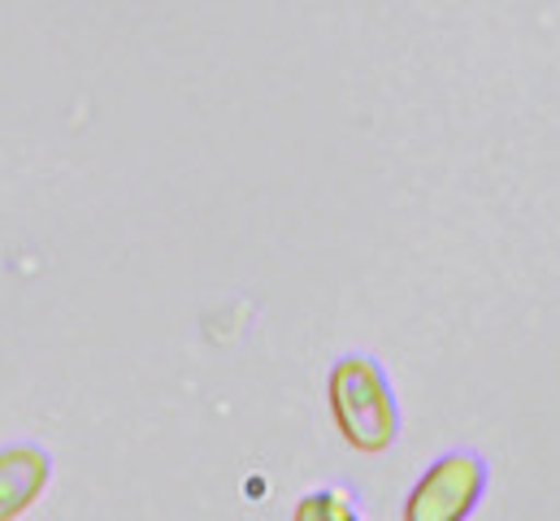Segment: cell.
I'll return each mask as SVG.
<instances>
[{"mask_svg": "<svg viewBox=\"0 0 560 521\" xmlns=\"http://www.w3.org/2000/svg\"><path fill=\"white\" fill-rule=\"evenodd\" d=\"M330 413L339 435L357 452H383L396 443L400 413L387 387V374L374 357H343L330 370Z\"/></svg>", "mask_w": 560, "mask_h": 521, "instance_id": "6da1fadb", "label": "cell"}, {"mask_svg": "<svg viewBox=\"0 0 560 521\" xmlns=\"http://www.w3.org/2000/svg\"><path fill=\"white\" fill-rule=\"evenodd\" d=\"M487 491V465L474 452H443L405 500V521H465Z\"/></svg>", "mask_w": 560, "mask_h": 521, "instance_id": "7a4b0ae2", "label": "cell"}, {"mask_svg": "<svg viewBox=\"0 0 560 521\" xmlns=\"http://www.w3.org/2000/svg\"><path fill=\"white\" fill-rule=\"evenodd\" d=\"M48 452L35 448V443H13V448H0V521L22 518L39 491L48 487Z\"/></svg>", "mask_w": 560, "mask_h": 521, "instance_id": "3957f363", "label": "cell"}, {"mask_svg": "<svg viewBox=\"0 0 560 521\" xmlns=\"http://www.w3.org/2000/svg\"><path fill=\"white\" fill-rule=\"evenodd\" d=\"M295 521H361L343 491H313L295 505Z\"/></svg>", "mask_w": 560, "mask_h": 521, "instance_id": "277c9868", "label": "cell"}]
</instances>
